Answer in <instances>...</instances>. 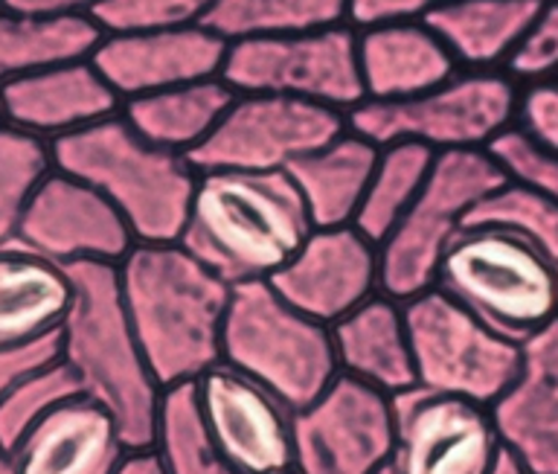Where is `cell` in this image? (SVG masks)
<instances>
[{"instance_id": "1", "label": "cell", "mask_w": 558, "mask_h": 474, "mask_svg": "<svg viewBox=\"0 0 558 474\" xmlns=\"http://www.w3.org/2000/svg\"><path fill=\"white\" fill-rule=\"evenodd\" d=\"M122 306L160 387L190 385L221 364L233 285L181 245H134L117 265Z\"/></svg>"}, {"instance_id": "2", "label": "cell", "mask_w": 558, "mask_h": 474, "mask_svg": "<svg viewBox=\"0 0 558 474\" xmlns=\"http://www.w3.org/2000/svg\"><path fill=\"white\" fill-rule=\"evenodd\" d=\"M288 172H198L181 245L230 285L268 282L312 236Z\"/></svg>"}, {"instance_id": "3", "label": "cell", "mask_w": 558, "mask_h": 474, "mask_svg": "<svg viewBox=\"0 0 558 474\" xmlns=\"http://www.w3.org/2000/svg\"><path fill=\"white\" fill-rule=\"evenodd\" d=\"M73 306L61 326V361L78 390L111 413L129 448H148L155 439L163 387L140 350L137 335L122 306L117 265H70Z\"/></svg>"}, {"instance_id": "4", "label": "cell", "mask_w": 558, "mask_h": 474, "mask_svg": "<svg viewBox=\"0 0 558 474\" xmlns=\"http://www.w3.org/2000/svg\"><path fill=\"white\" fill-rule=\"evenodd\" d=\"M52 167L113 204L137 245L181 242L198 169L190 158L140 137L120 114L50 143Z\"/></svg>"}, {"instance_id": "5", "label": "cell", "mask_w": 558, "mask_h": 474, "mask_svg": "<svg viewBox=\"0 0 558 474\" xmlns=\"http://www.w3.org/2000/svg\"><path fill=\"white\" fill-rule=\"evenodd\" d=\"M434 289L514 343L558 320L556 274L535 242L509 224L469 221L445 247Z\"/></svg>"}, {"instance_id": "6", "label": "cell", "mask_w": 558, "mask_h": 474, "mask_svg": "<svg viewBox=\"0 0 558 474\" xmlns=\"http://www.w3.org/2000/svg\"><path fill=\"white\" fill-rule=\"evenodd\" d=\"M221 364L253 378L294 413L340 376L331 326L303 315L270 282L233 285Z\"/></svg>"}, {"instance_id": "7", "label": "cell", "mask_w": 558, "mask_h": 474, "mask_svg": "<svg viewBox=\"0 0 558 474\" xmlns=\"http://www.w3.org/2000/svg\"><path fill=\"white\" fill-rule=\"evenodd\" d=\"M521 85L506 71H457L439 88L401 102H361L349 129L375 146L418 143L442 151H486L514 125Z\"/></svg>"}, {"instance_id": "8", "label": "cell", "mask_w": 558, "mask_h": 474, "mask_svg": "<svg viewBox=\"0 0 558 474\" xmlns=\"http://www.w3.org/2000/svg\"><path fill=\"white\" fill-rule=\"evenodd\" d=\"M506 184L504 169L488 149L436 155L413 207L378 245L381 294L404 303L434 289L445 247L465 228L471 212Z\"/></svg>"}, {"instance_id": "9", "label": "cell", "mask_w": 558, "mask_h": 474, "mask_svg": "<svg viewBox=\"0 0 558 474\" xmlns=\"http://www.w3.org/2000/svg\"><path fill=\"white\" fill-rule=\"evenodd\" d=\"M416 387L492 404L521 367V343L488 329L445 291H422L404 300Z\"/></svg>"}, {"instance_id": "10", "label": "cell", "mask_w": 558, "mask_h": 474, "mask_svg": "<svg viewBox=\"0 0 558 474\" xmlns=\"http://www.w3.org/2000/svg\"><path fill=\"white\" fill-rule=\"evenodd\" d=\"M221 80L235 94H274L349 114L364 102L357 29L349 24L300 36L247 38L227 47Z\"/></svg>"}, {"instance_id": "11", "label": "cell", "mask_w": 558, "mask_h": 474, "mask_svg": "<svg viewBox=\"0 0 558 474\" xmlns=\"http://www.w3.org/2000/svg\"><path fill=\"white\" fill-rule=\"evenodd\" d=\"M347 129V114L335 108L274 94H235L216 132L190 155V163L198 172H288Z\"/></svg>"}, {"instance_id": "12", "label": "cell", "mask_w": 558, "mask_h": 474, "mask_svg": "<svg viewBox=\"0 0 558 474\" xmlns=\"http://www.w3.org/2000/svg\"><path fill=\"white\" fill-rule=\"evenodd\" d=\"M392 396L338 376L294 413L296 474H378L392 463Z\"/></svg>"}, {"instance_id": "13", "label": "cell", "mask_w": 558, "mask_h": 474, "mask_svg": "<svg viewBox=\"0 0 558 474\" xmlns=\"http://www.w3.org/2000/svg\"><path fill=\"white\" fill-rule=\"evenodd\" d=\"M396 474H488L504 442L488 404L410 387L392 396Z\"/></svg>"}, {"instance_id": "14", "label": "cell", "mask_w": 558, "mask_h": 474, "mask_svg": "<svg viewBox=\"0 0 558 474\" xmlns=\"http://www.w3.org/2000/svg\"><path fill=\"white\" fill-rule=\"evenodd\" d=\"M195 390L230 472H294V411L286 402L227 364L207 369Z\"/></svg>"}, {"instance_id": "15", "label": "cell", "mask_w": 558, "mask_h": 474, "mask_svg": "<svg viewBox=\"0 0 558 474\" xmlns=\"http://www.w3.org/2000/svg\"><path fill=\"white\" fill-rule=\"evenodd\" d=\"M15 245L70 268L82 263L120 265L137 239L108 198L52 167L26 207Z\"/></svg>"}, {"instance_id": "16", "label": "cell", "mask_w": 558, "mask_h": 474, "mask_svg": "<svg viewBox=\"0 0 558 474\" xmlns=\"http://www.w3.org/2000/svg\"><path fill=\"white\" fill-rule=\"evenodd\" d=\"M268 282L303 315L335 326L381 291L378 245L355 224L312 230L294 259Z\"/></svg>"}, {"instance_id": "17", "label": "cell", "mask_w": 558, "mask_h": 474, "mask_svg": "<svg viewBox=\"0 0 558 474\" xmlns=\"http://www.w3.org/2000/svg\"><path fill=\"white\" fill-rule=\"evenodd\" d=\"M227 41L204 24L102 36L90 62L122 102L160 90L221 80Z\"/></svg>"}, {"instance_id": "18", "label": "cell", "mask_w": 558, "mask_h": 474, "mask_svg": "<svg viewBox=\"0 0 558 474\" xmlns=\"http://www.w3.org/2000/svg\"><path fill=\"white\" fill-rule=\"evenodd\" d=\"M504 451L530 474H558V320L521 343V367L492 404Z\"/></svg>"}, {"instance_id": "19", "label": "cell", "mask_w": 558, "mask_h": 474, "mask_svg": "<svg viewBox=\"0 0 558 474\" xmlns=\"http://www.w3.org/2000/svg\"><path fill=\"white\" fill-rule=\"evenodd\" d=\"M120 111L122 99L99 76L90 59L56 64L0 85V123L44 143L90 129Z\"/></svg>"}, {"instance_id": "20", "label": "cell", "mask_w": 558, "mask_h": 474, "mask_svg": "<svg viewBox=\"0 0 558 474\" xmlns=\"http://www.w3.org/2000/svg\"><path fill=\"white\" fill-rule=\"evenodd\" d=\"M125 451L120 425L87 396L59 404L12 448L17 474H111Z\"/></svg>"}, {"instance_id": "21", "label": "cell", "mask_w": 558, "mask_h": 474, "mask_svg": "<svg viewBox=\"0 0 558 474\" xmlns=\"http://www.w3.org/2000/svg\"><path fill=\"white\" fill-rule=\"evenodd\" d=\"M364 102H401L439 88L460 64L425 21L357 29Z\"/></svg>"}, {"instance_id": "22", "label": "cell", "mask_w": 558, "mask_h": 474, "mask_svg": "<svg viewBox=\"0 0 558 474\" xmlns=\"http://www.w3.org/2000/svg\"><path fill=\"white\" fill-rule=\"evenodd\" d=\"M331 341L340 376L364 381L387 396L416 387V364L401 300L378 291L331 326Z\"/></svg>"}, {"instance_id": "23", "label": "cell", "mask_w": 558, "mask_h": 474, "mask_svg": "<svg viewBox=\"0 0 558 474\" xmlns=\"http://www.w3.org/2000/svg\"><path fill=\"white\" fill-rule=\"evenodd\" d=\"M73 306L68 268L21 245L0 247V347L61 332Z\"/></svg>"}, {"instance_id": "24", "label": "cell", "mask_w": 558, "mask_h": 474, "mask_svg": "<svg viewBox=\"0 0 558 474\" xmlns=\"http://www.w3.org/2000/svg\"><path fill=\"white\" fill-rule=\"evenodd\" d=\"M541 7L538 0H448L425 24L460 71H506Z\"/></svg>"}, {"instance_id": "25", "label": "cell", "mask_w": 558, "mask_h": 474, "mask_svg": "<svg viewBox=\"0 0 558 474\" xmlns=\"http://www.w3.org/2000/svg\"><path fill=\"white\" fill-rule=\"evenodd\" d=\"M378 151L381 146L347 129L329 146L305 155L288 169L314 230L355 224Z\"/></svg>"}, {"instance_id": "26", "label": "cell", "mask_w": 558, "mask_h": 474, "mask_svg": "<svg viewBox=\"0 0 558 474\" xmlns=\"http://www.w3.org/2000/svg\"><path fill=\"white\" fill-rule=\"evenodd\" d=\"M233 99L235 90L225 80H207L129 99L122 102V117L148 143L190 158L216 132Z\"/></svg>"}, {"instance_id": "27", "label": "cell", "mask_w": 558, "mask_h": 474, "mask_svg": "<svg viewBox=\"0 0 558 474\" xmlns=\"http://www.w3.org/2000/svg\"><path fill=\"white\" fill-rule=\"evenodd\" d=\"M102 36L94 19H44L0 7V85L56 64L85 62Z\"/></svg>"}, {"instance_id": "28", "label": "cell", "mask_w": 558, "mask_h": 474, "mask_svg": "<svg viewBox=\"0 0 558 474\" xmlns=\"http://www.w3.org/2000/svg\"><path fill=\"white\" fill-rule=\"evenodd\" d=\"M347 10L349 0H216L204 27L233 45L340 27L347 24Z\"/></svg>"}, {"instance_id": "29", "label": "cell", "mask_w": 558, "mask_h": 474, "mask_svg": "<svg viewBox=\"0 0 558 474\" xmlns=\"http://www.w3.org/2000/svg\"><path fill=\"white\" fill-rule=\"evenodd\" d=\"M434 160L436 151L418 146V143L381 146L369 186H366L364 204L355 216V228L366 239H373L375 245H381L418 198L430 169H434Z\"/></svg>"}, {"instance_id": "30", "label": "cell", "mask_w": 558, "mask_h": 474, "mask_svg": "<svg viewBox=\"0 0 558 474\" xmlns=\"http://www.w3.org/2000/svg\"><path fill=\"white\" fill-rule=\"evenodd\" d=\"M151 448L166 474H233L209 434L195 381L163 390Z\"/></svg>"}, {"instance_id": "31", "label": "cell", "mask_w": 558, "mask_h": 474, "mask_svg": "<svg viewBox=\"0 0 558 474\" xmlns=\"http://www.w3.org/2000/svg\"><path fill=\"white\" fill-rule=\"evenodd\" d=\"M50 172V143L0 123V247L15 245L26 207Z\"/></svg>"}, {"instance_id": "32", "label": "cell", "mask_w": 558, "mask_h": 474, "mask_svg": "<svg viewBox=\"0 0 558 474\" xmlns=\"http://www.w3.org/2000/svg\"><path fill=\"white\" fill-rule=\"evenodd\" d=\"M73 396H82V390L64 361L59 358L35 369L33 376H26L15 390L0 399V442L12 451L47 413Z\"/></svg>"}, {"instance_id": "33", "label": "cell", "mask_w": 558, "mask_h": 474, "mask_svg": "<svg viewBox=\"0 0 558 474\" xmlns=\"http://www.w3.org/2000/svg\"><path fill=\"white\" fill-rule=\"evenodd\" d=\"M216 0H105L90 19L105 36L155 33L204 24Z\"/></svg>"}, {"instance_id": "34", "label": "cell", "mask_w": 558, "mask_h": 474, "mask_svg": "<svg viewBox=\"0 0 558 474\" xmlns=\"http://www.w3.org/2000/svg\"><path fill=\"white\" fill-rule=\"evenodd\" d=\"M469 221H495V224H509L535 242L541 256L547 259L558 280V207L549 202H541L532 193H523L518 186L506 184L497 190L492 198L480 204L471 212ZM465 221V224H469Z\"/></svg>"}, {"instance_id": "35", "label": "cell", "mask_w": 558, "mask_h": 474, "mask_svg": "<svg viewBox=\"0 0 558 474\" xmlns=\"http://www.w3.org/2000/svg\"><path fill=\"white\" fill-rule=\"evenodd\" d=\"M488 155L504 169L509 184L558 207V151L541 149L518 129H509L488 146Z\"/></svg>"}, {"instance_id": "36", "label": "cell", "mask_w": 558, "mask_h": 474, "mask_svg": "<svg viewBox=\"0 0 558 474\" xmlns=\"http://www.w3.org/2000/svg\"><path fill=\"white\" fill-rule=\"evenodd\" d=\"M506 73L518 85L538 80H556L558 76V0L544 3L538 19L532 21L530 33L514 50L512 62L506 64Z\"/></svg>"}, {"instance_id": "37", "label": "cell", "mask_w": 558, "mask_h": 474, "mask_svg": "<svg viewBox=\"0 0 558 474\" xmlns=\"http://www.w3.org/2000/svg\"><path fill=\"white\" fill-rule=\"evenodd\" d=\"M512 129L541 149L558 151V76L521 85Z\"/></svg>"}, {"instance_id": "38", "label": "cell", "mask_w": 558, "mask_h": 474, "mask_svg": "<svg viewBox=\"0 0 558 474\" xmlns=\"http://www.w3.org/2000/svg\"><path fill=\"white\" fill-rule=\"evenodd\" d=\"M448 0H349L347 24L352 29L384 27V24H416L427 21Z\"/></svg>"}, {"instance_id": "39", "label": "cell", "mask_w": 558, "mask_h": 474, "mask_svg": "<svg viewBox=\"0 0 558 474\" xmlns=\"http://www.w3.org/2000/svg\"><path fill=\"white\" fill-rule=\"evenodd\" d=\"M61 358V332L41 338L33 343H17V347H0V399L15 390L26 376L35 369L47 367Z\"/></svg>"}, {"instance_id": "40", "label": "cell", "mask_w": 558, "mask_h": 474, "mask_svg": "<svg viewBox=\"0 0 558 474\" xmlns=\"http://www.w3.org/2000/svg\"><path fill=\"white\" fill-rule=\"evenodd\" d=\"M105 0H0V7L21 15H44V19H90Z\"/></svg>"}, {"instance_id": "41", "label": "cell", "mask_w": 558, "mask_h": 474, "mask_svg": "<svg viewBox=\"0 0 558 474\" xmlns=\"http://www.w3.org/2000/svg\"><path fill=\"white\" fill-rule=\"evenodd\" d=\"M111 474H166V469H163V460L157 457L155 448L148 446V448H129Z\"/></svg>"}, {"instance_id": "42", "label": "cell", "mask_w": 558, "mask_h": 474, "mask_svg": "<svg viewBox=\"0 0 558 474\" xmlns=\"http://www.w3.org/2000/svg\"><path fill=\"white\" fill-rule=\"evenodd\" d=\"M488 474H530V472H526V469H523V465L509 454V451H504V454L497 457L495 469H492Z\"/></svg>"}, {"instance_id": "43", "label": "cell", "mask_w": 558, "mask_h": 474, "mask_svg": "<svg viewBox=\"0 0 558 474\" xmlns=\"http://www.w3.org/2000/svg\"><path fill=\"white\" fill-rule=\"evenodd\" d=\"M0 474H17L15 454H12L3 442H0Z\"/></svg>"}, {"instance_id": "44", "label": "cell", "mask_w": 558, "mask_h": 474, "mask_svg": "<svg viewBox=\"0 0 558 474\" xmlns=\"http://www.w3.org/2000/svg\"><path fill=\"white\" fill-rule=\"evenodd\" d=\"M378 474H396V469H392V465H387V469H384V472H378Z\"/></svg>"}, {"instance_id": "45", "label": "cell", "mask_w": 558, "mask_h": 474, "mask_svg": "<svg viewBox=\"0 0 558 474\" xmlns=\"http://www.w3.org/2000/svg\"><path fill=\"white\" fill-rule=\"evenodd\" d=\"M538 3H553V0H538Z\"/></svg>"}, {"instance_id": "46", "label": "cell", "mask_w": 558, "mask_h": 474, "mask_svg": "<svg viewBox=\"0 0 558 474\" xmlns=\"http://www.w3.org/2000/svg\"><path fill=\"white\" fill-rule=\"evenodd\" d=\"M286 474H296V472H286Z\"/></svg>"}]
</instances>
